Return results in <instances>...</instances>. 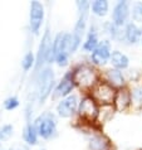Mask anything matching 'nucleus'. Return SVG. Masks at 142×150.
Here are the masks:
<instances>
[{
  "label": "nucleus",
  "instance_id": "obj_1",
  "mask_svg": "<svg viewBox=\"0 0 142 150\" xmlns=\"http://www.w3.org/2000/svg\"><path fill=\"white\" fill-rule=\"evenodd\" d=\"M77 6L79 8V16H78V22L74 28V32L72 37H70V48L69 52H74L79 47L86 29V23L87 18H88V9H89V3L88 1H77Z\"/></svg>",
  "mask_w": 142,
  "mask_h": 150
},
{
  "label": "nucleus",
  "instance_id": "obj_2",
  "mask_svg": "<svg viewBox=\"0 0 142 150\" xmlns=\"http://www.w3.org/2000/svg\"><path fill=\"white\" fill-rule=\"evenodd\" d=\"M72 78L74 85L81 87H91L96 82V72L88 66H81L72 72Z\"/></svg>",
  "mask_w": 142,
  "mask_h": 150
},
{
  "label": "nucleus",
  "instance_id": "obj_3",
  "mask_svg": "<svg viewBox=\"0 0 142 150\" xmlns=\"http://www.w3.org/2000/svg\"><path fill=\"white\" fill-rule=\"evenodd\" d=\"M34 126L37 129V131H38V134L43 137V139H49V137H52L54 134H56V130H57L56 120L53 117H51L49 115L40 116V117L37 120Z\"/></svg>",
  "mask_w": 142,
  "mask_h": 150
},
{
  "label": "nucleus",
  "instance_id": "obj_4",
  "mask_svg": "<svg viewBox=\"0 0 142 150\" xmlns=\"http://www.w3.org/2000/svg\"><path fill=\"white\" fill-rule=\"evenodd\" d=\"M44 18V8L39 1H32L30 4V30L38 34Z\"/></svg>",
  "mask_w": 142,
  "mask_h": 150
},
{
  "label": "nucleus",
  "instance_id": "obj_5",
  "mask_svg": "<svg viewBox=\"0 0 142 150\" xmlns=\"http://www.w3.org/2000/svg\"><path fill=\"white\" fill-rule=\"evenodd\" d=\"M54 83V74L51 68H45L43 73L40 74V82H39V100L43 102L49 96Z\"/></svg>",
  "mask_w": 142,
  "mask_h": 150
},
{
  "label": "nucleus",
  "instance_id": "obj_6",
  "mask_svg": "<svg viewBox=\"0 0 142 150\" xmlns=\"http://www.w3.org/2000/svg\"><path fill=\"white\" fill-rule=\"evenodd\" d=\"M77 107H78L77 96L72 95V96L65 97L64 100H62V101L58 103L57 111L62 117H69V116H72L74 112L77 111Z\"/></svg>",
  "mask_w": 142,
  "mask_h": 150
},
{
  "label": "nucleus",
  "instance_id": "obj_7",
  "mask_svg": "<svg viewBox=\"0 0 142 150\" xmlns=\"http://www.w3.org/2000/svg\"><path fill=\"white\" fill-rule=\"evenodd\" d=\"M51 52H52V39H51L49 30L47 29L43 39H41V43L39 45V49H38V56H37V68H39L40 66L48 59Z\"/></svg>",
  "mask_w": 142,
  "mask_h": 150
},
{
  "label": "nucleus",
  "instance_id": "obj_8",
  "mask_svg": "<svg viewBox=\"0 0 142 150\" xmlns=\"http://www.w3.org/2000/svg\"><path fill=\"white\" fill-rule=\"evenodd\" d=\"M79 114L82 117L87 120H94L98 115V107L96 103V100H93L92 97L83 98L81 105H79Z\"/></svg>",
  "mask_w": 142,
  "mask_h": 150
},
{
  "label": "nucleus",
  "instance_id": "obj_9",
  "mask_svg": "<svg viewBox=\"0 0 142 150\" xmlns=\"http://www.w3.org/2000/svg\"><path fill=\"white\" fill-rule=\"evenodd\" d=\"M94 97L102 103H112L115 102L116 92L112 88V86L107 83H99L94 90Z\"/></svg>",
  "mask_w": 142,
  "mask_h": 150
},
{
  "label": "nucleus",
  "instance_id": "obj_10",
  "mask_svg": "<svg viewBox=\"0 0 142 150\" xmlns=\"http://www.w3.org/2000/svg\"><path fill=\"white\" fill-rule=\"evenodd\" d=\"M108 58H111L110 43L107 40H104L102 43H99L97 48L92 52V61L96 64H104Z\"/></svg>",
  "mask_w": 142,
  "mask_h": 150
},
{
  "label": "nucleus",
  "instance_id": "obj_11",
  "mask_svg": "<svg viewBox=\"0 0 142 150\" xmlns=\"http://www.w3.org/2000/svg\"><path fill=\"white\" fill-rule=\"evenodd\" d=\"M128 3L127 1H118L113 10V24L116 27H121L126 23V19L128 16Z\"/></svg>",
  "mask_w": 142,
  "mask_h": 150
},
{
  "label": "nucleus",
  "instance_id": "obj_12",
  "mask_svg": "<svg viewBox=\"0 0 142 150\" xmlns=\"http://www.w3.org/2000/svg\"><path fill=\"white\" fill-rule=\"evenodd\" d=\"M73 87H74V82L72 78V72H70L68 74H65L62 82L57 86L54 97H58V96H68L70 93V91L73 90Z\"/></svg>",
  "mask_w": 142,
  "mask_h": 150
},
{
  "label": "nucleus",
  "instance_id": "obj_13",
  "mask_svg": "<svg viewBox=\"0 0 142 150\" xmlns=\"http://www.w3.org/2000/svg\"><path fill=\"white\" fill-rule=\"evenodd\" d=\"M129 102H131V95H129L128 91L120 90L118 92L116 93L115 105H116V109L118 111H123L129 105Z\"/></svg>",
  "mask_w": 142,
  "mask_h": 150
},
{
  "label": "nucleus",
  "instance_id": "obj_14",
  "mask_svg": "<svg viewBox=\"0 0 142 150\" xmlns=\"http://www.w3.org/2000/svg\"><path fill=\"white\" fill-rule=\"evenodd\" d=\"M111 63L115 66L117 69H123L128 66V58L118 51L112 52L111 54Z\"/></svg>",
  "mask_w": 142,
  "mask_h": 150
},
{
  "label": "nucleus",
  "instance_id": "obj_15",
  "mask_svg": "<svg viewBox=\"0 0 142 150\" xmlns=\"http://www.w3.org/2000/svg\"><path fill=\"white\" fill-rule=\"evenodd\" d=\"M126 39L129 42V43H136L137 40L140 39L141 37V29L133 23H129L127 28H126Z\"/></svg>",
  "mask_w": 142,
  "mask_h": 150
},
{
  "label": "nucleus",
  "instance_id": "obj_16",
  "mask_svg": "<svg viewBox=\"0 0 142 150\" xmlns=\"http://www.w3.org/2000/svg\"><path fill=\"white\" fill-rule=\"evenodd\" d=\"M107 77H108V81L111 82L112 86H123L124 83V78L122 76V72L120 69H110L107 71Z\"/></svg>",
  "mask_w": 142,
  "mask_h": 150
},
{
  "label": "nucleus",
  "instance_id": "obj_17",
  "mask_svg": "<svg viewBox=\"0 0 142 150\" xmlns=\"http://www.w3.org/2000/svg\"><path fill=\"white\" fill-rule=\"evenodd\" d=\"M91 149L92 150H107L108 149V140L102 135H97L91 140Z\"/></svg>",
  "mask_w": 142,
  "mask_h": 150
},
{
  "label": "nucleus",
  "instance_id": "obj_18",
  "mask_svg": "<svg viewBox=\"0 0 142 150\" xmlns=\"http://www.w3.org/2000/svg\"><path fill=\"white\" fill-rule=\"evenodd\" d=\"M97 45H98L97 33H96V30L92 28L89 34H88V38H87V42L84 43V45H83V48H84L86 51H88V52H93L94 49L97 48Z\"/></svg>",
  "mask_w": 142,
  "mask_h": 150
},
{
  "label": "nucleus",
  "instance_id": "obj_19",
  "mask_svg": "<svg viewBox=\"0 0 142 150\" xmlns=\"http://www.w3.org/2000/svg\"><path fill=\"white\" fill-rule=\"evenodd\" d=\"M92 10H93V13L98 16L106 15L107 11H108V3L106 0H97V1H94L92 4Z\"/></svg>",
  "mask_w": 142,
  "mask_h": 150
},
{
  "label": "nucleus",
  "instance_id": "obj_20",
  "mask_svg": "<svg viewBox=\"0 0 142 150\" xmlns=\"http://www.w3.org/2000/svg\"><path fill=\"white\" fill-rule=\"evenodd\" d=\"M37 135H38V131L34 125H28L24 130V140L30 145L37 144Z\"/></svg>",
  "mask_w": 142,
  "mask_h": 150
},
{
  "label": "nucleus",
  "instance_id": "obj_21",
  "mask_svg": "<svg viewBox=\"0 0 142 150\" xmlns=\"http://www.w3.org/2000/svg\"><path fill=\"white\" fill-rule=\"evenodd\" d=\"M33 64H34V56H33L32 53H27V54L24 56L23 61H22V66H23L24 71L30 69Z\"/></svg>",
  "mask_w": 142,
  "mask_h": 150
},
{
  "label": "nucleus",
  "instance_id": "obj_22",
  "mask_svg": "<svg viewBox=\"0 0 142 150\" xmlns=\"http://www.w3.org/2000/svg\"><path fill=\"white\" fill-rule=\"evenodd\" d=\"M132 16L136 22L142 23V3H137L135 6H133L132 10Z\"/></svg>",
  "mask_w": 142,
  "mask_h": 150
},
{
  "label": "nucleus",
  "instance_id": "obj_23",
  "mask_svg": "<svg viewBox=\"0 0 142 150\" xmlns=\"http://www.w3.org/2000/svg\"><path fill=\"white\" fill-rule=\"evenodd\" d=\"M11 134H13V126H11V125H5V126L0 130V140L9 139Z\"/></svg>",
  "mask_w": 142,
  "mask_h": 150
},
{
  "label": "nucleus",
  "instance_id": "obj_24",
  "mask_svg": "<svg viewBox=\"0 0 142 150\" xmlns=\"http://www.w3.org/2000/svg\"><path fill=\"white\" fill-rule=\"evenodd\" d=\"M18 106H19V101L16 97H10V98L5 100V102H4V107H5L6 110H14Z\"/></svg>",
  "mask_w": 142,
  "mask_h": 150
},
{
  "label": "nucleus",
  "instance_id": "obj_25",
  "mask_svg": "<svg viewBox=\"0 0 142 150\" xmlns=\"http://www.w3.org/2000/svg\"><path fill=\"white\" fill-rule=\"evenodd\" d=\"M54 59H56L58 66L64 67V66H67V63H68V53H59Z\"/></svg>",
  "mask_w": 142,
  "mask_h": 150
},
{
  "label": "nucleus",
  "instance_id": "obj_26",
  "mask_svg": "<svg viewBox=\"0 0 142 150\" xmlns=\"http://www.w3.org/2000/svg\"><path fill=\"white\" fill-rule=\"evenodd\" d=\"M132 98L135 100L136 102L142 103V88H136V90H133V92H132Z\"/></svg>",
  "mask_w": 142,
  "mask_h": 150
}]
</instances>
